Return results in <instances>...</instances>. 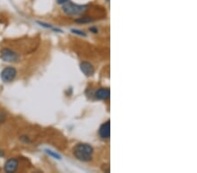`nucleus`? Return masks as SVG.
<instances>
[{
	"label": "nucleus",
	"mask_w": 197,
	"mask_h": 173,
	"mask_svg": "<svg viewBox=\"0 0 197 173\" xmlns=\"http://www.w3.org/2000/svg\"><path fill=\"white\" fill-rule=\"evenodd\" d=\"M93 148L88 143H79L74 149V155L78 160L82 162L90 161L93 155Z\"/></svg>",
	"instance_id": "1"
},
{
	"label": "nucleus",
	"mask_w": 197,
	"mask_h": 173,
	"mask_svg": "<svg viewBox=\"0 0 197 173\" xmlns=\"http://www.w3.org/2000/svg\"><path fill=\"white\" fill-rule=\"evenodd\" d=\"M63 11L68 15H80L87 10L86 5H76L72 2L65 3L62 6Z\"/></svg>",
	"instance_id": "2"
},
{
	"label": "nucleus",
	"mask_w": 197,
	"mask_h": 173,
	"mask_svg": "<svg viewBox=\"0 0 197 173\" xmlns=\"http://www.w3.org/2000/svg\"><path fill=\"white\" fill-rule=\"evenodd\" d=\"M17 76V70L12 66H7L1 72V80L4 82H11Z\"/></svg>",
	"instance_id": "3"
},
{
	"label": "nucleus",
	"mask_w": 197,
	"mask_h": 173,
	"mask_svg": "<svg viewBox=\"0 0 197 173\" xmlns=\"http://www.w3.org/2000/svg\"><path fill=\"white\" fill-rule=\"evenodd\" d=\"M1 58L6 62H16L18 60V55L10 48H3L0 52Z\"/></svg>",
	"instance_id": "4"
},
{
	"label": "nucleus",
	"mask_w": 197,
	"mask_h": 173,
	"mask_svg": "<svg viewBox=\"0 0 197 173\" xmlns=\"http://www.w3.org/2000/svg\"><path fill=\"white\" fill-rule=\"evenodd\" d=\"M99 135L103 139H108L110 135V122L109 120L101 125L99 129Z\"/></svg>",
	"instance_id": "5"
},
{
	"label": "nucleus",
	"mask_w": 197,
	"mask_h": 173,
	"mask_svg": "<svg viewBox=\"0 0 197 173\" xmlns=\"http://www.w3.org/2000/svg\"><path fill=\"white\" fill-rule=\"evenodd\" d=\"M18 166V161L16 158H10L9 160L6 161L5 164V171L8 173L14 172L17 171Z\"/></svg>",
	"instance_id": "6"
},
{
	"label": "nucleus",
	"mask_w": 197,
	"mask_h": 173,
	"mask_svg": "<svg viewBox=\"0 0 197 173\" xmlns=\"http://www.w3.org/2000/svg\"><path fill=\"white\" fill-rule=\"evenodd\" d=\"M110 95V91L109 88L107 87H102L99 88L98 90H96L95 93V98L97 100H106L109 99Z\"/></svg>",
	"instance_id": "7"
},
{
	"label": "nucleus",
	"mask_w": 197,
	"mask_h": 173,
	"mask_svg": "<svg viewBox=\"0 0 197 173\" xmlns=\"http://www.w3.org/2000/svg\"><path fill=\"white\" fill-rule=\"evenodd\" d=\"M80 67H81V70H82V73L86 76H92L95 73L94 66L88 62H85V61L82 62L81 65H80Z\"/></svg>",
	"instance_id": "8"
},
{
	"label": "nucleus",
	"mask_w": 197,
	"mask_h": 173,
	"mask_svg": "<svg viewBox=\"0 0 197 173\" xmlns=\"http://www.w3.org/2000/svg\"><path fill=\"white\" fill-rule=\"evenodd\" d=\"M92 21H93V19H92L91 18H79V19H77L76 20L77 23H83V24H85V23H89V22Z\"/></svg>",
	"instance_id": "9"
},
{
	"label": "nucleus",
	"mask_w": 197,
	"mask_h": 173,
	"mask_svg": "<svg viewBox=\"0 0 197 173\" xmlns=\"http://www.w3.org/2000/svg\"><path fill=\"white\" fill-rule=\"evenodd\" d=\"M46 152H47V154H49L50 156H52L53 157L56 158V159H60V155H58V154H57V153H55V152H53L52 151H50V150H47Z\"/></svg>",
	"instance_id": "10"
},
{
	"label": "nucleus",
	"mask_w": 197,
	"mask_h": 173,
	"mask_svg": "<svg viewBox=\"0 0 197 173\" xmlns=\"http://www.w3.org/2000/svg\"><path fill=\"white\" fill-rule=\"evenodd\" d=\"M6 117V113L0 110V123H4V122H5Z\"/></svg>",
	"instance_id": "11"
},
{
	"label": "nucleus",
	"mask_w": 197,
	"mask_h": 173,
	"mask_svg": "<svg viewBox=\"0 0 197 173\" xmlns=\"http://www.w3.org/2000/svg\"><path fill=\"white\" fill-rule=\"evenodd\" d=\"M72 32L74 33H77V34H80V35H82V36H86V34L84 33H82L81 31H79V30H72Z\"/></svg>",
	"instance_id": "12"
},
{
	"label": "nucleus",
	"mask_w": 197,
	"mask_h": 173,
	"mask_svg": "<svg viewBox=\"0 0 197 173\" xmlns=\"http://www.w3.org/2000/svg\"><path fill=\"white\" fill-rule=\"evenodd\" d=\"M68 1V0H57L58 4H60V5H63V4L67 3Z\"/></svg>",
	"instance_id": "13"
},
{
	"label": "nucleus",
	"mask_w": 197,
	"mask_h": 173,
	"mask_svg": "<svg viewBox=\"0 0 197 173\" xmlns=\"http://www.w3.org/2000/svg\"><path fill=\"white\" fill-rule=\"evenodd\" d=\"M89 30H90V31H92V32H94L95 33H97V30H96V29H95V28H90Z\"/></svg>",
	"instance_id": "14"
},
{
	"label": "nucleus",
	"mask_w": 197,
	"mask_h": 173,
	"mask_svg": "<svg viewBox=\"0 0 197 173\" xmlns=\"http://www.w3.org/2000/svg\"><path fill=\"white\" fill-rule=\"evenodd\" d=\"M0 157H4V153H3V151H0Z\"/></svg>",
	"instance_id": "15"
},
{
	"label": "nucleus",
	"mask_w": 197,
	"mask_h": 173,
	"mask_svg": "<svg viewBox=\"0 0 197 173\" xmlns=\"http://www.w3.org/2000/svg\"><path fill=\"white\" fill-rule=\"evenodd\" d=\"M106 2H108V3H109V0H106Z\"/></svg>",
	"instance_id": "16"
}]
</instances>
